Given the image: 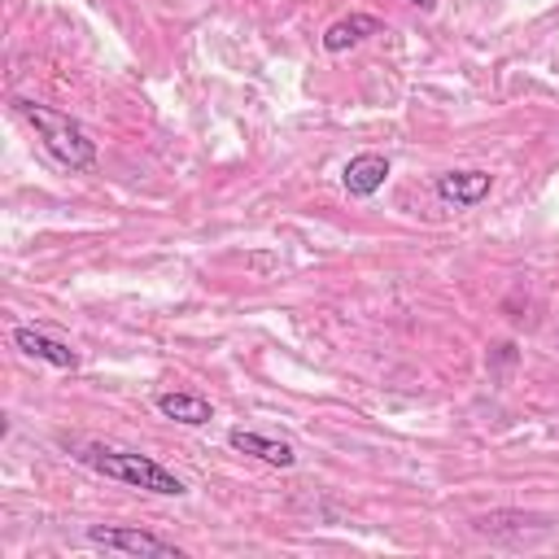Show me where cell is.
Segmentation results:
<instances>
[{
    "instance_id": "cell-5",
    "label": "cell",
    "mask_w": 559,
    "mask_h": 559,
    "mask_svg": "<svg viewBox=\"0 0 559 559\" xmlns=\"http://www.w3.org/2000/svg\"><path fill=\"white\" fill-rule=\"evenodd\" d=\"M432 192H437L445 205L467 210V205H480V201L493 192V175H489V170H445V175H437Z\"/></svg>"
},
{
    "instance_id": "cell-6",
    "label": "cell",
    "mask_w": 559,
    "mask_h": 559,
    "mask_svg": "<svg viewBox=\"0 0 559 559\" xmlns=\"http://www.w3.org/2000/svg\"><path fill=\"white\" fill-rule=\"evenodd\" d=\"M389 157H380V153H358V157H349L345 162V170H341V183H345V192L349 197H376L380 188H384V179H389Z\"/></svg>"
},
{
    "instance_id": "cell-9",
    "label": "cell",
    "mask_w": 559,
    "mask_h": 559,
    "mask_svg": "<svg viewBox=\"0 0 559 559\" xmlns=\"http://www.w3.org/2000/svg\"><path fill=\"white\" fill-rule=\"evenodd\" d=\"M157 411H162L166 419H175V424H188V428H201V424L214 419V406H210L201 393H183V389L157 393Z\"/></svg>"
},
{
    "instance_id": "cell-1",
    "label": "cell",
    "mask_w": 559,
    "mask_h": 559,
    "mask_svg": "<svg viewBox=\"0 0 559 559\" xmlns=\"http://www.w3.org/2000/svg\"><path fill=\"white\" fill-rule=\"evenodd\" d=\"M74 459L105 476V480H118V485H131V489H144V493H162V498H183L188 485L183 476H175L166 463H157L153 454H140V450H118V445H100V441H87V445H74Z\"/></svg>"
},
{
    "instance_id": "cell-8",
    "label": "cell",
    "mask_w": 559,
    "mask_h": 559,
    "mask_svg": "<svg viewBox=\"0 0 559 559\" xmlns=\"http://www.w3.org/2000/svg\"><path fill=\"white\" fill-rule=\"evenodd\" d=\"M384 22L371 17V13H349V17H336L328 31H323V52H345L354 44H362L367 35H380Z\"/></svg>"
},
{
    "instance_id": "cell-2",
    "label": "cell",
    "mask_w": 559,
    "mask_h": 559,
    "mask_svg": "<svg viewBox=\"0 0 559 559\" xmlns=\"http://www.w3.org/2000/svg\"><path fill=\"white\" fill-rule=\"evenodd\" d=\"M13 109H17V114L39 131L44 148H48L61 166H70V170H92V166H96V140L83 131V122H79V118L61 114V109H52V105L26 100V96H17V100H13Z\"/></svg>"
},
{
    "instance_id": "cell-7",
    "label": "cell",
    "mask_w": 559,
    "mask_h": 559,
    "mask_svg": "<svg viewBox=\"0 0 559 559\" xmlns=\"http://www.w3.org/2000/svg\"><path fill=\"white\" fill-rule=\"evenodd\" d=\"M227 445L240 450V454H253V459H262V463H271V467H293V463H297V450H293L288 441L266 437V432H253V428H231V432H227Z\"/></svg>"
},
{
    "instance_id": "cell-10",
    "label": "cell",
    "mask_w": 559,
    "mask_h": 559,
    "mask_svg": "<svg viewBox=\"0 0 559 559\" xmlns=\"http://www.w3.org/2000/svg\"><path fill=\"white\" fill-rule=\"evenodd\" d=\"M406 4H415L419 13H432V9H437V0H406Z\"/></svg>"
},
{
    "instance_id": "cell-3",
    "label": "cell",
    "mask_w": 559,
    "mask_h": 559,
    "mask_svg": "<svg viewBox=\"0 0 559 559\" xmlns=\"http://www.w3.org/2000/svg\"><path fill=\"white\" fill-rule=\"evenodd\" d=\"M87 542L109 550V555H148V559H183V550L148 528L131 524H87Z\"/></svg>"
},
{
    "instance_id": "cell-4",
    "label": "cell",
    "mask_w": 559,
    "mask_h": 559,
    "mask_svg": "<svg viewBox=\"0 0 559 559\" xmlns=\"http://www.w3.org/2000/svg\"><path fill=\"white\" fill-rule=\"evenodd\" d=\"M13 345H17L26 358H39V362H48V367H57V371H74V367H79V349H70L66 341L48 336L44 328L17 323V328H13Z\"/></svg>"
}]
</instances>
